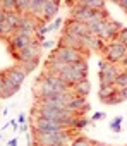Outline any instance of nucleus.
<instances>
[{"label": "nucleus", "instance_id": "f257e3e1", "mask_svg": "<svg viewBox=\"0 0 127 146\" xmlns=\"http://www.w3.org/2000/svg\"><path fill=\"white\" fill-rule=\"evenodd\" d=\"M34 144L33 146H71L72 134L71 129H62L53 132H34Z\"/></svg>", "mask_w": 127, "mask_h": 146}, {"label": "nucleus", "instance_id": "f03ea898", "mask_svg": "<svg viewBox=\"0 0 127 146\" xmlns=\"http://www.w3.org/2000/svg\"><path fill=\"white\" fill-rule=\"evenodd\" d=\"M52 55H55L57 58H60V60H64L65 64H76V62H79V60H86L88 58V55H89V52H86V50H74V48H64V46H57L53 52H52Z\"/></svg>", "mask_w": 127, "mask_h": 146}, {"label": "nucleus", "instance_id": "7ed1b4c3", "mask_svg": "<svg viewBox=\"0 0 127 146\" xmlns=\"http://www.w3.org/2000/svg\"><path fill=\"white\" fill-rule=\"evenodd\" d=\"M103 53H105V60L108 64H122L124 57L127 55V48L118 43L117 40L110 41V43H105V48H103Z\"/></svg>", "mask_w": 127, "mask_h": 146}, {"label": "nucleus", "instance_id": "20e7f679", "mask_svg": "<svg viewBox=\"0 0 127 146\" xmlns=\"http://www.w3.org/2000/svg\"><path fill=\"white\" fill-rule=\"evenodd\" d=\"M64 91H67V90H60V88H55L53 84L46 83L43 78H40V79H38V84H34V98H36V100L57 98V96H60Z\"/></svg>", "mask_w": 127, "mask_h": 146}, {"label": "nucleus", "instance_id": "39448f33", "mask_svg": "<svg viewBox=\"0 0 127 146\" xmlns=\"http://www.w3.org/2000/svg\"><path fill=\"white\" fill-rule=\"evenodd\" d=\"M33 41H36L34 33L17 29V31L11 36V48H12V53H14V52H19V50H22V48H26V46L31 45Z\"/></svg>", "mask_w": 127, "mask_h": 146}, {"label": "nucleus", "instance_id": "423d86ee", "mask_svg": "<svg viewBox=\"0 0 127 146\" xmlns=\"http://www.w3.org/2000/svg\"><path fill=\"white\" fill-rule=\"evenodd\" d=\"M40 52H41V45H40L38 41H33L31 45H28L26 48H22V50H19V52H14L12 55H14V58H16L19 64H22V62L38 58V57H40Z\"/></svg>", "mask_w": 127, "mask_h": 146}, {"label": "nucleus", "instance_id": "0eeeda50", "mask_svg": "<svg viewBox=\"0 0 127 146\" xmlns=\"http://www.w3.org/2000/svg\"><path fill=\"white\" fill-rule=\"evenodd\" d=\"M31 127L34 132H53V131H62L67 129L64 124H58L55 120H48V119H33ZM33 132V134H34Z\"/></svg>", "mask_w": 127, "mask_h": 146}, {"label": "nucleus", "instance_id": "6e6552de", "mask_svg": "<svg viewBox=\"0 0 127 146\" xmlns=\"http://www.w3.org/2000/svg\"><path fill=\"white\" fill-rule=\"evenodd\" d=\"M24 79H26V72L19 65H14V67L4 70V83H9L12 86L21 88V84L24 83Z\"/></svg>", "mask_w": 127, "mask_h": 146}, {"label": "nucleus", "instance_id": "1a4fd4ad", "mask_svg": "<svg viewBox=\"0 0 127 146\" xmlns=\"http://www.w3.org/2000/svg\"><path fill=\"white\" fill-rule=\"evenodd\" d=\"M124 69H118V64H108L105 70L100 72V83L101 86H110V84H115V79L117 76L120 74Z\"/></svg>", "mask_w": 127, "mask_h": 146}, {"label": "nucleus", "instance_id": "9d476101", "mask_svg": "<svg viewBox=\"0 0 127 146\" xmlns=\"http://www.w3.org/2000/svg\"><path fill=\"white\" fill-rule=\"evenodd\" d=\"M64 33L69 35V36L83 38V36H88V35H89V28H88L84 23H79V21L69 19V21H67V24H65V29H64Z\"/></svg>", "mask_w": 127, "mask_h": 146}, {"label": "nucleus", "instance_id": "9b49d317", "mask_svg": "<svg viewBox=\"0 0 127 146\" xmlns=\"http://www.w3.org/2000/svg\"><path fill=\"white\" fill-rule=\"evenodd\" d=\"M64 81H65L67 84H69V88H72L74 84H77L79 81H83V79H86V76H83L81 72H77L72 65H67L65 69H64L60 74H58Z\"/></svg>", "mask_w": 127, "mask_h": 146}, {"label": "nucleus", "instance_id": "f8f14e48", "mask_svg": "<svg viewBox=\"0 0 127 146\" xmlns=\"http://www.w3.org/2000/svg\"><path fill=\"white\" fill-rule=\"evenodd\" d=\"M40 23H41V21H38V19H34L33 16L26 14V16H21V17H19L17 29H21V31H29V33H36Z\"/></svg>", "mask_w": 127, "mask_h": 146}, {"label": "nucleus", "instance_id": "ddd939ff", "mask_svg": "<svg viewBox=\"0 0 127 146\" xmlns=\"http://www.w3.org/2000/svg\"><path fill=\"white\" fill-rule=\"evenodd\" d=\"M81 48L83 50H103L105 48V43L98 38V36H95V35H88V36H83L81 38Z\"/></svg>", "mask_w": 127, "mask_h": 146}, {"label": "nucleus", "instance_id": "4468645a", "mask_svg": "<svg viewBox=\"0 0 127 146\" xmlns=\"http://www.w3.org/2000/svg\"><path fill=\"white\" fill-rule=\"evenodd\" d=\"M67 65H69V64H65L64 60L57 58L55 55H50V57H48V60H46L45 69H46V70H50V72H53V74H60V72L65 69Z\"/></svg>", "mask_w": 127, "mask_h": 146}, {"label": "nucleus", "instance_id": "2eb2a0df", "mask_svg": "<svg viewBox=\"0 0 127 146\" xmlns=\"http://www.w3.org/2000/svg\"><path fill=\"white\" fill-rule=\"evenodd\" d=\"M58 7H60V2L57 0H45V11H43V23L46 21H52L57 12H58Z\"/></svg>", "mask_w": 127, "mask_h": 146}, {"label": "nucleus", "instance_id": "dca6fc26", "mask_svg": "<svg viewBox=\"0 0 127 146\" xmlns=\"http://www.w3.org/2000/svg\"><path fill=\"white\" fill-rule=\"evenodd\" d=\"M58 46L74 48V50H83V48H81V38H77V36H69V35H64V36L58 40Z\"/></svg>", "mask_w": 127, "mask_h": 146}, {"label": "nucleus", "instance_id": "f3484780", "mask_svg": "<svg viewBox=\"0 0 127 146\" xmlns=\"http://www.w3.org/2000/svg\"><path fill=\"white\" fill-rule=\"evenodd\" d=\"M43 11H45V0H31L29 16H33L38 21H43Z\"/></svg>", "mask_w": 127, "mask_h": 146}, {"label": "nucleus", "instance_id": "a211bd4d", "mask_svg": "<svg viewBox=\"0 0 127 146\" xmlns=\"http://www.w3.org/2000/svg\"><path fill=\"white\" fill-rule=\"evenodd\" d=\"M72 90H74V93H76L77 96H83V98H86V96L91 93V83H89V79L86 78V79L79 81L77 84H74V86H72Z\"/></svg>", "mask_w": 127, "mask_h": 146}, {"label": "nucleus", "instance_id": "6ab92c4d", "mask_svg": "<svg viewBox=\"0 0 127 146\" xmlns=\"http://www.w3.org/2000/svg\"><path fill=\"white\" fill-rule=\"evenodd\" d=\"M86 105V98H83V96H74L69 103H67V108L69 110H72V112H76V113H79L81 110H83V107Z\"/></svg>", "mask_w": 127, "mask_h": 146}, {"label": "nucleus", "instance_id": "aec40b11", "mask_svg": "<svg viewBox=\"0 0 127 146\" xmlns=\"http://www.w3.org/2000/svg\"><path fill=\"white\" fill-rule=\"evenodd\" d=\"M29 9H31V0H16V12L19 16L29 14Z\"/></svg>", "mask_w": 127, "mask_h": 146}, {"label": "nucleus", "instance_id": "412c9836", "mask_svg": "<svg viewBox=\"0 0 127 146\" xmlns=\"http://www.w3.org/2000/svg\"><path fill=\"white\" fill-rule=\"evenodd\" d=\"M117 93V86L115 84H110V86H100V98L105 102L106 98H112L113 95Z\"/></svg>", "mask_w": 127, "mask_h": 146}, {"label": "nucleus", "instance_id": "4be33fe9", "mask_svg": "<svg viewBox=\"0 0 127 146\" xmlns=\"http://www.w3.org/2000/svg\"><path fill=\"white\" fill-rule=\"evenodd\" d=\"M0 11H4L5 14L16 12V0H0Z\"/></svg>", "mask_w": 127, "mask_h": 146}, {"label": "nucleus", "instance_id": "5701e85b", "mask_svg": "<svg viewBox=\"0 0 127 146\" xmlns=\"http://www.w3.org/2000/svg\"><path fill=\"white\" fill-rule=\"evenodd\" d=\"M24 72H26V76L28 74H31V72L36 69V65H38V58H34V60H28V62H22V64H17Z\"/></svg>", "mask_w": 127, "mask_h": 146}, {"label": "nucleus", "instance_id": "b1692460", "mask_svg": "<svg viewBox=\"0 0 127 146\" xmlns=\"http://www.w3.org/2000/svg\"><path fill=\"white\" fill-rule=\"evenodd\" d=\"M115 86H117V90H120V88H127V70H122L120 74L117 76V79H115Z\"/></svg>", "mask_w": 127, "mask_h": 146}, {"label": "nucleus", "instance_id": "393cba45", "mask_svg": "<svg viewBox=\"0 0 127 146\" xmlns=\"http://www.w3.org/2000/svg\"><path fill=\"white\" fill-rule=\"evenodd\" d=\"M77 72H81L83 76H86L88 78V62L86 60H79V62H76V64H71Z\"/></svg>", "mask_w": 127, "mask_h": 146}, {"label": "nucleus", "instance_id": "a878e982", "mask_svg": "<svg viewBox=\"0 0 127 146\" xmlns=\"http://www.w3.org/2000/svg\"><path fill=\"white\" fill-rule=\"evenodd\" d=\"M71 146H93V141L88 139V137H84V136H77V137L72 141Z\"/></svg>", "mask_w": 127, "mask_h": 146}, {"label": "nucleus", "instance_id": "bb28decb", "mask_svg": "<svg viewBox=\"0 0 127 146\" xmlns=\"http://www.w3.org/2000/svg\"><path fill=\"white\" fill-rule=\"evenodd\" d=\"M122 120H124V119H122L120 115H117V117H115V119L110 122V129H112L113 132H120V125H122Z\"/></svg>", "mask_w": 127, "mask_h": 146}, {"label": "nucleus", "instance_id": "cd10ccee", "mask_svg": "<svg viewBox=\"0 0 127 146\" xmlns=\"http://www.w3.org/2000/svg\"><path fill=\"white\" fill-rule=\"evenodd\" d=\"M88 124H89V119L81 115V117H77V120H76V124H74V129H84Z\"/></svg>", "mask_w": 127, "mask_h": 146}, {"label": "nucleus", "instance_id": "c85d7f7f", "mask_svg": "<svg viewBox=\"0 0 127 146\" xmlns=\"http://www.w3.org/2000/svg\"><path fill=\"white\" fill-rule=\"evenodd\" d=\"M117 41H118V43H122V45H124V43H127V28H124V29L117 35Z\"/></svg>", "mask_w": 127, "mask_h": 146}, {"label": "nucleus", "instance_id": "c756f323", "mask_svg": "<svg viewBox=\"0 0 127 146\" xmlns=\"http://www.w3.org/2000/svg\"><path fill=\"white\" fill-rule=\"evenodd\" d=\"M62 23H64L62 19H55V23H53V24H48V26H46V28H48V33H50V31H53V29H58V28L62 26Z\"/></svg>", "mask_w": 127, "mask_h": 146}, {"label": "nucleus", "instance_id": "7c9ffc66", "mask_svg": "<svg viewBox=\"0 0 127 146\" xmlns=\"http://www.w3.org/2000/svg\"><path fill=\"white\" fill-rule=\"evenodd\" d=\"M106 115H105V112H95L93 115H91V119L89 120H101V119H105Z\"/></svg>", "mask_w": 127, "mask_h": 146}, {"label": "nucleus", "instance_id": "2f4dec72", "mask_svg": "<svg viewBox=\"0 0 127 146\" xmlns=\"http://www.w3.org/2000/svg\"><path fill=\"white\" fill-rule=\"evenodd\" d=\"M40 45H41V48H53V46H55V43H53L52 40H50V41H48V40H45V41H43V43H40Z\"/></svg>", "mask_w": 127, "mask_h": 146}, {"label": "nucleus", "instance_id": "473e14b6", "mask_svg": "<svg viewBox=\"0 0 127 146\" xmlns=\"http://www.w3.org/2000/svg\"><path fill=\"white\" fill-rule=\"evenodd\" d=\"M106 65H108V62H106V60H100V64H98L100 72H101V70H105V69H106Z\"/></svg>", "mask_w": 127, "mask_h": 146}, {"label": "nucleus", "instance_id": "72a5a7b5", "mask_svg": "<svg viewBox=\"0 0 127 146\" xmlns=\"http://www.w3.org/2000/svg\"><path fill=\"white\" fill-rule=\"evenodd\" d=\"M2 90H4V70H0V96H2Z\"/></svg>", "mask_w": 127, "mask_h": 146}, {"label": "nucleus", "instance_id": "f704fd0d", "mask_svg": "<svg viewBox=\"0 0 127 146\" xmlns=\"http://www.w3.org/2000/svg\"><path fill=\"white\" fill-rule=\"evenodd\" d=\"M117 5H118V7H122V9H125V12H127V0H118Z\"/></svg>", "mask_w": 127, "mask_h": 146}, {"label": "nucleus", "instance_id": "c9c22d12", "mask_svg": "<svg viewBox=\"0 0 127 146\" xmlns=\"http://www.w3.org/2000/svg\"><path fill=\"white\" fill-rule=\"evenodd\" d=\"M17 124H19V125H22V124H26V117H24L22 113H21V115L17 117Z\"/></svg>", "mask_w": 127, "mask_h": 146}, {"label": "nucleus", "instance_id": "e433bc0d", "mask_svg": "<svg viewBox=\"0 0 127 146\" xmlns=\"http://www.w3.org/2000/svg\"><path fill=\"white\" fill-rule=\"evenodd\" d=\"M7 146H17V137H12L7 141Z\"/></svg>", "mask_w": 127, "mask_h": 146}, {"label": "nucleus", "instance_id": "4c0bfd02", "mask_svg": "<svg viewBox=\"0 0 127 146\" xmlns=\"http://www.w3.org/2000/svg\"><path fill=\"white\" fill-rule=\"evenodd\" d=\"M11 125H12V129H14V131H19V124H17V120H12V122H11Z\"/></svg>", "mask_w": 127, "mask_h": 146}, {"label": "nucleus", "instance_id": "58836bf2", "mask_svg": "<svg viewBox=\"0 0 127 146\" xmlns=\"http://www.w3.org/2000/svg\"><path fill=\"white\" fill-rule=\"evenodd\" d=\"M122 69H127V55H125L124 60H122Z\"/></svg>", "mask_w": 127, "mask_h": 146}, {"label": "nucleus", "instance_id": "ea45409f", "mask_svg": "<svg viewBox=\"0 0 127 146\" xmlns=\"http://www.w3.org/2000/svg\"><path fill=\"white\" fill-rule=\"evenodd\" d=\"M19 131H22V132H24V131H28V125H26V124H22V125H19Z\"/></svg>", "mask_w": 127, "mask_h": 146}, {"label": "nucleus", "instance_id": "a19ab883", "mask_svg": "<svg viewBox=\"0 0 127 146\" xmlns=\"http://www.w3.org/2000/svg\"><path fill=\"white\" fill-rule=\"evenodd\" d=\"M95 146H110V144H105V143H93Z\"/></svg>", "mask_w": 127, "mask_h": 146}, {"label": "nucleus", "instance_id": "79ce46f5", "mask_svg": "<svg viewBox=\"0 0 127 146\" xmlns=\"http://www.w3.org/2000/svg\"><path fill=\"white\" fill-rule=\"evenodd\" d=\"M124 70H127V69H124Z\"/></svg>", "mask_w": 127, "mask_h": 146}]
</instances>
